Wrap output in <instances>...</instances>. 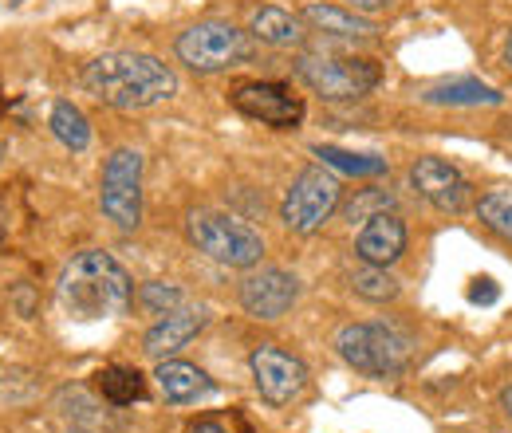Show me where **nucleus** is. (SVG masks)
<instances>
[{
    "mask_svg": "<svg viewBox=\"0 0 512 433\" xmlns=\"http://www.w3.org/2000/svg\"><path fill=\"white\" fill-rule=\"evenodd\" d=\"M83 87L115 111H142L174 99L178 75L162 60L142 52H107L83 67Z\"/></svg>",
    "mask_w": 512,
    "mask_h": 433,
    "instance_id": "nucleus-1",
    "label": "nucleus"
},
{
    "mask_svg": "<svg viewBox=\"0 0 512 433\" xmlns=\"http://www.w3.org/2000/svg\"><path fill=\"white\" fill-rule=\"evenodd\" d=\"M56 300L71 319H115V315H127L134 288H130L127 268L111 252L91 248L64 264Z\"/></svg>",
    "mask_w": 512,
    "mask_h": 433,
    "instance_id": "nucleus-2",
    "label": "nucleus"
},
{
    "mask_svg": "<svg viewBox=\"0 0 512 433\" xmlns=\"http://www.w3.org/2000/svg\"><path fill=\"white\" fill-rule=\"evenodd\" d=\"M296 75L331 103H347V99H363L379 87L383 67L363 56H335V52H304L296 60Z\"/></svg>",
    "mask_w": 512,
    "mask_h": 433,
    "instance_id": "nucleus-3",
    "label": "nucleus"
},
{
    "mask_svg": "<svg viewBox=\"0 0 512 433\" xmlns=\"http://www.w3.org/2000/svg\"><path fill=\"white\" fill-rule=\"evenodd\" d=\"M190 241L209 260L225 264V268H253L264 252V241L249 221L233 217V213H217V209H197L190 213V225H186Z\"/></svg>",
    "mask_w": 512,
    "mask_h": 433,
    "instance_id": "nucleus-4",
    "label": "nucleus"
},
{
    "mask_svg": "<svg viewBox=\"0 0 512 433\" xmlns=\"http://www.w3.org/2000/svg\"><path fill=\"white\" fill-rule=\"evenodd\" d=\"M335 347L347 367H355L367 378H394L410 363V343L383 323H351L335 335Z\"/></svg>",
    "mask_w": 512,
    "mask_h": 433,
    "instance_id": "nucleus-5",
    "label": "nucleus"
},
{
    "mask_svg": "<svg viewBox=\"0 0 512 433\" xmlns=\"http://www.w3.org/2000/svg\"><path fill=\"white\" fill-rule=\"evenodd\" d=\"M253 52V36L225 24V20H201V24H193L178 36V60L190 71H201V75L253 60Z\"/></svg>",
    "mask_w": 512,
    "mask_h": 433,
    "instance_id": "nucleus-6",
    "label": "nucleus"
},
{
    "mask_svg": "<svg viewBox=\"0 0 512 433\" xmlns=\"http://www.w3.org/2000/svg\"><path fill=\"white\" fill-rule=\"evenodd\" d=\"M99 205H103L107 221H115L127 233L142 225V154L134 146L111 150V158L103 162Z\"/></svg>",
    "mask_w": 512,
    "mask_h": 433,
    "instance_id": "nucleus-7",
    "label": "nucleus"
},
{
    "mask_svg": "<svg viewBox=\"0 0 512 433\" xmlns=\"http://www.w3.org/2000/svg\"><path fill=\"white\" fill-rule=\"evenodd\" d=\"M335 205H339V178L320 170V166H312V170H304L292 182V189L284 193L280 221L292 233H304L308 237V233L323 229V221L335 213Z\"/></svg>",
    "mask_w": 512,
    "mask_h": 433,
    "instance_id": "nucleus-8",
    "label": "nucleus"
},
{
    "mask_svg": "<svg viewBox=\"0 0 512 433\" xmlns=\"http://www.w3.org/2000/svg\"><path fill=\"white\" fill-rule=\"evenodd\" d=\"M229 103L253 119V123L276 126V130H296L300 119H304V103L300 95H292V87L284 83H260V79H249V83H237Z\"/></svg>",
    "mask_w": 512,
    "mask_h": 433,
    "instance_id": "nucleus-9",
    "label": "nucleus"
},
{
    "mask_svg": "<svg viewBox=\"0 0 512 433\" xmlns=\"http://www.w3.org/2000/svg\"><path fill=\"white\" fill-rule=\"evenodd\" d=\"M249 367H253V382H256V390H260V398L272 402V406H288V402L308 386L304 363H300L296 355L272 347V343L256 347L253 355H249Z\"/></svg>",
    "mask_w": 512,
    "mask_h": 433,
    "instance_id": "nucleus-10",
    "label": "nucleus"
},
{
    "mask_svg": "<svg viewBox=\"0 0 512 433\" xmlns=\"http://www.w3.org/2000/svg\"><path fill=\"white\" fill-rule=\"evenodd\" d=\"M300 300V280L284 268H260L241 284V308L253 319H280Z\"/></svg>",
    "mask_w": 512,
    "mask_h": 433,
    "instance_id": "nucleus-11",
    "label": "nucleus"
},
{
    "mask_svg": "<svg viewBox=\"0 0 512 433\" xmlns=\"http://www.w3.org/2000/svg\"><path fill=\"white\" fill-rule=\"evenodd\" d=\"M410 182L442 213H461L465 201H469V186H465L461 170L442 162V158H418L414 170H410Z\"/></svg>",
    "mask_w": 512,
    "mask_h": 433,
    "instance_id": "nucleus-12",
    "label": "nucleus"
},
{
    "mask_svg": "<svg viewBox=\"0 0 512 433\" xmlns=\"http://www.w3.org/2000/svg\"><path fill=\"white\" fill-rule=\"evenodd\" d=\"M201 327H205V311L201 308L166 311V319H158V323L146 331L142 351H146V359L162 363V359L178 355L182 347H190V339L193 335H201Z\"/></svg>",
    "mask_w": 512,
    "mask_h": 433,
    "instance_id": "nucleus-13",
    "label": "nucleus"
},
{
    "mask_svg": "<svg viewBox=\"0 0 512 433\" xmlns=\"http://www.w3.org/2000/svg\"><path fill=\"white\" fill-rule=\"evenodd\" d=\"M355 252H359L363 264H375V268L394 264V260L406 252V225H402V217H398V213H379V217H371V221L359 229V237H355Z\"/></svg>",
    "mask_w": 512,
    "mask_h": 433,
    "instance_id": "nucleus-14",
    "label": "nucleus"
},
{
    "mask_svg": "<svg viewBox=\"0 0 512 433\" xmlns=\"http://www.w3.org/2000/svg\"><path fill=\"white\" fill-rule=\"evenodd\" d=\"M154 378H158L162 398L174 402V406L197 402V398H205V394L213 390L209 374L201 371V367H193V363H182V359H162L158 371H154Z\"/></svg>",
    "mask_w": 512,
    "mask_h": 433,
    "instance_id": "nucleus-15",
    "label": "nucleus"
},
{
    "mask_svg": "<svg viewBox=\"0 0 512 433\" xmlns=\"http://www.w3.org/2000/svg\"><path fill=\"white\" fill-rule=\"evenodd\" d=\"M304 20L316 28V32H327V36H343V40H375L379 36V24L363 12H347V8H335V4H308L304 8Z\"/></svg>",
    "mask_w": 512,
    "mask_h": 433,
    "instance_id": "nucleus-16",
    "label": "nucleus"
},
{
    "mask_svg": "<svg viewBox=\"0 0 512 433\" xmlns=\"http://www.w3.org/2000/svg\"><path fill=\"white\" fill-rule=\"evenodd\" d=\"M253 36L272 48H296L304 40V16H292L288 8L264 4L253 12Z\"/></svg>",
    "mask_w": 512,
    "mask_h": 433,
    "instance_id": "nucleus-17",
    "label": "nucleus"
},
{
    "mask_svg": "<svg viewBox=\"0 0 512 433\" xmlns=\"http://www.w3.org/2000/svg\"><path fill=\"white\" fill-rule=\"evenodd\" d=\"M422 99L434 107H497V103H505V95L481 79H449V83L430 87Z\"/></svg>",
    "mask_w": 512,
    "mask_h": 433,
    "instance_id": "nucleus-18",
    "label": "nucleus"
},
{
    "mask_svg": "<svg viewBox=\"0 0 512 433\" xmlns=\"http://www.w3.org/2000/svg\"><path fill=\"white\" fill-rule=\"evenodd\" d=\"M95 386L111 406H130V402L146 398V378L134 367H103L95 374Z\"/></svg>",
    "mask_w": 512,
    "mask_h": 433,
    "instance_id": "nucleus-19",
    "label": "nucleus"
},
{
    "mask_svg": "<svg viewBox=\"0 0 512 433\" xmlns=\"http://www.w3.org/2000/svg\"><path fill=\"white\" fill-rule=\"evenodd\" d=\"M52 134L64 142L67 150H87V142H91V123H87V115H83L75 103L60 99V103L52 107Z\"/></svg>",
    "mask_w": 512,
    "mask_h": 433,
    "instance_id": "nucleus-20",
    "label": "nucleus"
},
{
    "mask_svg": "<svg viewBox=\"0 0 512 433\" xmlns=\"http://www.w3.org/2000/svg\"><path fill=\"white\" fill-rule=\"evenodd\" d=\"M477 217L489 233H497L501 241L512 245V189H489L481 201H477Z\"/></svg>",
    "mask_w": 512,
    "mask_h": 433,
    "instance_id": "nucleus-21",
    "label": "nucleus"
},
{
    "mask_svg": "<svg viewBox=\"0 0 512 433\" xmlns=\"http://www.w3.org/2000/svg\"><path fill=\"white\" fill-rule=\"evenodd\" d=\"M316 158H323V166H331L339 174H355V178L386 174V158H375V154H351V150H335V146H316Z\"/></svg>",
    "mask_w": 512,
    "mask_h": 433,
    "instance_id": "nucleus-22",
    "label": "nucleus"
},
{
    "mask_svg": "<svg viewBox=\"0 0 512 433\" xmlns=\"http://www.w3.org/2000/svg\"><path fill=\"white\" fill-rule=\"evenodd\" d=\"M351 284H355V292H359L363 300H375V304H386V300L398 296V280H394L386 268H375V264L359 268V272L351 276Z\"/></svg>",
    "mask_w": 512,
    "mask_h": 433,
    "instance_id": "nucleus-23",
    "label": "nucleus"
},
{
    "mask_svg": "<svg viewBox=\"0 0 512 433\" xmlns=\"http://www.w3.org/2000/svg\"><path fill=\"white\" fill-rule=\"evenodd\" d=\"M142 304L150 311H158V315H166V311H174L182 304V292L174 284H142Z\"/></svg>",
    "mask_w": 512,
    "mask_h": 433,
    "instance_id": "nucleus-24",
    "label": "nucleus"
},
{
    "mask_svg": "<svg viewBox=\"0 0 512 433\" xmlns=\"http://www.w3.org/2000/svg\"><path fill=\"white\" fill-rule=\"evenodd\" d=\"M186 433H249V426L233 414V418H217V414H205V418H197L186 426Z\"/></svg>",
    "mask_w": 512,
    "mask_h": 433,
    "instance_id": "nucleus-25",
    "label": "nucleus"
},
{
    "mask_svg": "<svg viewBox=\"0 0 512 433\" xmlns=\"http://www.w3.org/2000/svg\"><path fill=\"white\" fill-rule=\"evenodd\" d=\"M386 205H390V197H386V193H379V189H371V193H363L355 205H347V221H371V217H375L371 209L386 213Z\"/></svg>",
    "mask_w": 512,
    "mask_h": 433,
    "instance_id": "nucleus-26",
    "label": "nucleus"
},
{
    "mask_svg": "<svg viewBox=\"0 0 512 433\" xmlns=\"http://www.w3.org/2000/svg\"><path fill=\"white\" fill-rule=\"evenodd\" d=\"M469 300H473V304H493V300H497V284H493V280H477V284L469 288Z\"/></svg>",
    "mask_w": 512,
    "mask_h": 433,
    "instance_id": "nucleus-27",
    "label": "nucleus"
},
{
    "mask_svg": "<svg viewBox=\"0 0 512 433\" xmlns=\"http://www.w3.org/2000/svg\"><path fill=\"white\" fill-rule=\"evenodd\" d=\"M351 4H355V12L367 16V12H383V8H390L394 0H351Z\"/></svg>",
    "mask_w": 512,
    "mask_h": 433,
    "instance_id": "nucleus-28",
    "label": "nucleus"
},
{
    "mask_svg": "<svg viewBox=\"0 0 512 433\" xmlns=\"http://www.w3.org/2000/svg\"><path fill=\"white\" fill-rule=\"evenodd\" d=\"M501 406H505V410H509V414H512V386H509V390H505V394H501Z\"/></svg>",
    "mask_w": 512,
    "mask_h": 433,
    "instance_id": "nucleus-29",
    "label": "nucleus"
},
{
    "mask_svg": "<svg viewBox=\"0 0 512 433\" xmlns=\"http://www.w3.org/2000/svg\"><path fill=\"white\" fill-rule=\"evenodd\" d=\"M505 60H509V67H512V36H509V44H505Z\"/></svg>",
    "mask_w": 512,
    "mask_h": 433,
    "instance_id": "nucleus-30",
    "label": "nucleus"
},
{
    "mask_svg": "<svg viewBox=\"0 0 512 433\" xmlns=\"http://www.w3.org/2000/svg\"><path fill=\"white\" fill-rule=\"evenodd\" d=\"M0 115H4V95H0Z\"/></svg>",
    "mask_w": 512,
    "mask_h": 433,
    "instance_id": "nucleus-31",
    "label": "nucleus"
},
{
    "mask_svg": "<svg viewBox=\"0 0 512 433\" xmlns=\"http://www.w3.org/2000/svg\"><path fill=\"white\" fill-rule=\"evenodd\" d=\"M0 154H4V146H0Z\"/></svg>",
    "mask_w": 512,
    "mask_h": 433,
    "instance_id": "nucleus-32",
    "label": "nucleus"
}]
</instances>
